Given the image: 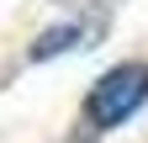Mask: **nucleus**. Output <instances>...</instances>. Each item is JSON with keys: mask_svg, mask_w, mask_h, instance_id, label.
<instances>
[{"mask_svg": "<svg viewBox=\"0 0 148 143\" xmlns=\"http://www.w3.org/2000/svg\"><path fill=\"white\" fill-rule=\"evenodd\" d=\"M143 101H148V64H143V58H127V64H111L106 74L90 85L85 117H90V127L111 133V127H122Z\"/></svg>", "mask_w": 148, "mask_h": 143, "instance_id": "nucleus-1", "label": "nucleus"}, {"mask_svg": "<svg viewBox=\"0 0 148 143\" xmlns=\"http://www.w3.org/2000/svg\"><path fill=\"white\" fill-rule=\"evenodd\" d=\"M95 21H64V27H48V32H37V43H32V64H42V58H58V53H74V48H90L95 43Z\"/></svg>", "mask_w": 148, "mask_h": 143, "instance_id": "nucleus-2", "label": "nucleus"}]
</instances>
